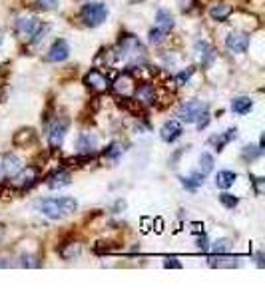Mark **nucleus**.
Segmentation results:
<instances>
[{"mask_svg":"<svg viewBox=\"0 0 265 299\" xmlns=\"http://www.w3.org/2000/svg\"><path fill=\"white\" fill-rule=\"evenodd\" d=\"M116 60H126L128 66H138L146 62V48L134 34H120L118 44L112 48Z\"/></svg>","mask_w":265,"mask_h":299,"instance_id":"f257e3e1","label":"nucleus"},{"mask_svg":"<svg viewBox=\"0 0 265 299\" xmlns=\"http://www.w3.org/2000/svg\"><path fill=\"white\" fill-rule=\"evenodd\" d=\"M36 207L50 220H62L76 211L78 202L74 198H46V200H40Z\"/></svg>","mask_w":265,"mask_h":299,"instance_id":"f03ea898","label":"nucleus"},{"mask_svg":"<svg viewBox=\"0 0 265 299\" xmlns=\"http://www.w3.org/2000/svg\"><path fill=\"white\" fill-rule=\"evenodd\" d=\"M78 16H80V20H82L84 26L96 28V26H100V24L106 22V18H108V8H106V4H102V2H88V4H84V6L80 8Z\"/></svg>","mask_w":265,"mask_h":299,"instance_id":"7ed1b4c3","label":"nucleus"},{"mask_svg":"<svg viewBox=\"0 0 265 299\" xmlns=\"http://www.w3.org/2000/svg\"><path fill=\"white\" fill-rule=\"evenodd\" d=\"M12 187L18 191H28L32 186L38 184L40 180V168L38 166H26V168H20V172L16 176H12Z\"/></svg>","mask_w":265,"mask_h":299,"instance_id":"20e7f679","label":"nucleus"},{"mask_svg":"<svg viewBox=\"0 0 265 299\" xmlns=\"http://www.w3.org/2000/svg\"><path fill=\"white\" fill-rule=\"evenodd\" d=\"M204 112H208V104H206V102L189 100V102H186V104L180 106L178 116H180L182 122H186V124H193V122H197V118H200Z\"/></svg>","mask_w":265,"mask_h":299,"instance_id":"39448f33","label":"nucleus"},{"mask_svg":"<svg viewBox=\"0 0 265 299\" xmlns=\"http://www.w3.org/2000/svg\"><path fill=\"white\" fill-rule=\"evenodd\" d=\"M132 98L140 102L142 106H153V104H158V90L151 82H138Z\"/></svg>","mask_w":265,"mask_h":299,"instance_id":"423d86ee","label":"nucleus"},{"mask_svg":"<svg viewBox=\"0 0 265 299\" xmlns=\"http://www.w3.org/2000/svg\"><path fill=\"white\" fill-rule=\"evenodd\" d=\"M84 86L90 92H94V94H102V92L110 90V78L106 74H102L100 70L92 68L84 76Z\"/></svg>","mask_w":265,"mask_h":299,"instance_id":"0eeeda50","label":"nucleus"},{"mask_svg":"<svg viewBox=\"0 0 265 299\" xmlns=\"http://www.w3.org/2000/svg\"><path fill=\"white\" fill-rule=\"evenodd\" d=\"M136 84H138V80L126 70V72H124L122 76H118L114 82H110V88L116 92V96L126 98V96H132V94H134Z\"/></svg>","mask_w":265,"mask_h":299,"instance_id":"6e6552de","label":"nucleus"},{"mask_svg":"<svg viewBox=\"0 0 265 299\" xmlns=\"http://www.w3.org/2000/svg\"><path fill=\"white\" fill-rule=\"evenodd\" d=\"M66 132H68V120L66 118H56L54 124L50 126V132H48V144H50V150H60L64 138H66Z\"/></svg>","mask_w":265,"mask_h":299,"instance_id":"1a4fd4ad","label":"nucleus"},{"mask_svg":"<svg viewBox=\"0 0 265 299\" xmlns=\"http://www.w3.org/2000/svg\"><path fill=\"white\" fill-rule=\"evenodd\" d=\"M226 48L235 54H244L249 48V34L246 32H229L226 36Z\"/></svg>","mask_w":265,"mask_h":299,"instance_id":"9d476101","label":"nucleus"},{"mask_svg":"<svg viewBox=\"0 0 265 299\" xmlns=\"http://www.w3.org/2000/svg\"><path fill=\"white\" fill-rule=\"evenodd\" d=\"M68 56H70V46H68V42H66L64 38H58L54 44L48 48L46 56H44V62H54V64H58V62L68 60Z\"/></svg>","mask_w":265,"mask_h":299,"instance_id":"9b49d317","label":"nucleus"},{"mask_svg":"<svg viewBox=\"0 0 265 299\" xmlns=\"http://www.w3.org/2000/svg\"><path fill=\"white\" fill-rule=\"evenodd\" d=\"M38 26H40V24H38V20H36V18H32V16H22V18L16 20L14 30H16L18 38H22V40H30V38L34 36V32H36Z\"/></svg>","mask_w":265,"mask_h":299,"instance_id":"f8f14e48","label":"nucleus"},{"mask_svg":"<svg viewBox=\"0 0 265 299\" xmlns=\"http://www.w3.org/2000/svg\"><path fill=\"white\" fill-rule=\"evenodd\" d=\"M182 134H184V126H182V122H178V120H168V122L162 126V130H160V138H162L164 142H168V144L175 142Z\"/></svg>","mask_w":265,"mask_h":299,"instance_id":"ddd939ff","label":"nucleus"},{"mask_svg":"<svg viewBox=\"0 0 265 299\" xmlns=\"http://www.w3.org/2000/svg\"><path fill=\"white\" fill-rule=\"evenodd\" d=\"M72 184V176L68 169H54L52 174L46 176V186L50 189H58V187H64V186H70Z\"/></svg>","mask_w":265,"mask_h":299,"instance_id":"4468645a","label":"nucleus"},{"mask_svg":"<svg viewBox=\"0 0 265 299\" xmlns=\"http://www.w3.org/2000/svg\"><path fill=\"white\" fill-rule=\"evenodd\" d=\"M58 253H60V258L66 260V262H72L76 260L78 255H80V242L70 238V240H64L60 245H58Z\"/></svg>","mask_w":265,"mask_h":299,"instance_id":"2eb2a0df","label":"nucleus"},{"mask_svg":"<svg viewBox=\"0 0 265 299\" xmlns=\"http://www.w3.org/2000/svg\"><path fill=\"white\" fill-rule=\"evenodd\" d=\"M0 162H2V174L8 176V178L16 176V174L20 172V168H22L20 158L14 156V154H4L2 158H0Z\"/></svg>","mask_w":265,"mask_h":299,"instance_id":"dca6fc26","label":"nucleus"},{"mask_svg":"<svg viewBox=\"0 0 265 299\" xmlns=\"http://www.w3.org/2000/svg\"><path fill=\"white\" fill-rule=\"evenodd\" d=\"M96 146H98V140L94 134H80L78 136V142H76L78 154H94Z\"/></svg>","mask_w":265,"mask_h":299,"instance_id":"f3484780","label":"nucleus"},{"mask_svg":"<svg viewBox=\"0 0 265 299\" xmlns=\"http://www.w3.org/2000/svg\"><path fill=\"white\" fill-rule=\"evenodd\" d=\"M235 138H237V128H227L224 134L211 136V138H209V144H213L215 152H222V150H224L231 140H235Z\"/></svg>","mask_w":265,"mask_h":299,"instance_id":"a211bd4d","label":"nucleus"},{"mask_svg":"<svg viewBox=\"0 0 265 299\" xmlns=\"http://www.w3.org/2000/svg\"><path fill=\"white\" fill-rule=\"evenodd\" d=\"M208 265L209 267H237L239 260L231 258V255H227V253H215L213 258L208 260Z\"/></svg>","mask_w":265,"mask_h":299,"instance_id":"6ab92c4d","label":"nucleus"},{"mask_svg":"<svg viewBox=\"0 0 265 299\" xmlns=\"http://www.w3.org/2000/svg\"><path fill=\"white\" fill-rule=\"evenodd\" d=\"M231 10L233 8L226 2H215V4L209 6V16H211V20H215V22H226L231 14Z\"/></svg>","mask_w":265,"mask_h":299,"instance_id":"aec40b11","label":"nucleus"},{"mask_svg":"<svg viewBox=\"0 0 265 299\" xmlns=\"http://www.w3.org/2000/svg\"><path fill=\"white\" fill-rule=\"evenodd\" d=\"M14 146H30L36 142V130L34 128H22V130H18L12 138Z\"/></svg>","mask_w":265,"mask_h":299,"instance_id":"412c9836","label":"nucleus"},{"mask_svg":"<svg viewBox=\"0 0 265 299\" xmlns=\"http://www.w3.org/2000/svg\"><path fill=\"white\" fill-rule=\"evenodd\" d=\"M122 154H124V148H122V144H110L104 152H102V162H108V164H118V160L122 158Z\"/></svg>","mask_w":265,"mask_h":299,"instance_id":"4be33fe9","label":"nucleus"},{"mask_svg":"<svg viewBox=\"0 0 265 299\" xmlns=\"http://www.w3.org/2000/svg\"><path fill=\"white\" fill-rule=\"evenodd\" d=\"M195 52H197V56H200V60H202V64H204V66H209V64L213 62V58H215V52H213V48L208 44L206 40L197 42V44H195Z\"/></svg>","mask_w":265,"mask_h":299,"instance_id":"5701e85b","label":"nucleus"},{"mask_svg":"<svg viewBox=\"0 0 265 299\" xmlns=\"http://www.w3.org/2000/svg\"><path fill=\"white\" fill-rule=\"evenodd\" d=\"M235 180H237L235 172H231V169H219L217 176H215V186L222 187V189H227L235 184Z\"/></svg>","mask_w":265,"mask_h":299,"instance_id":"b1692460","label":"nucleus"},{"mask_svg":"<svg viewBox=\"0 0 265 299\" xmlns=\"http://www.w3.org/2000/svg\"><path fill=\"white\" fill-rule=\"evenodd\" d=\"M251 108H253V100L247 98V96H239V98H233V100H231V110H233V114L244 116V114H247Z\"/></svg>","mask_w":265,"mask_h":299,"instance_id":"393cba45","label":"nucleus"},{"mask_svg":"<svg viewBox=\"0 0 265 299\" xmlns=\"http://www.w3.org/2000/svg\"><path fill=\"white\" fill-rule=\"evenodd\" d=\"M156 22H158V28H162V30L170 32V30L173 28V16H171V12H170V10L160 8V10L156 12Z\"/></svg>","mask_w":265,"mask_h":299,"instance_id":"a878e982","label":"nucleus"},{"mask_svg":"<svg viewBox=\"0 0 265 299\" xmlns=\"http://www.w3.org/2000/svg\"><path fill=\"white\" fill-rule=\"evenodd\" d=\"M204 174L202 172H193L189 178H184V176H180V182H182V186L186 187V189H197V187H200V186H204Z\"/></svg>","mask_w":265,"mask_h":299,"instance_id":"bb28decb","label":"nucleus"},{"mask_svg":"<svg viewBox=\"0 0 265 299\" xmlns=\"http://www.w3.org/2000/svg\"><path fill=\"white\" fill-rule=\"evenodd\" d=\"M26 6L46 12V10H54L58 6V0H26Z\"/></svg>","mask_w":265,"mask_h":299,"instance_id":"cd10ccee","label":"nucleus"},{"mask_svg":"<svg viewBox=\"0 0 265 299\" xmlns=\"http://www.w3.org/2000/svg\"><path fill=\"white\" fill-rule=\"evenodd\" d=\"M213 156L211 154H208V152H204L202 156H200V172L204 174V176H208L209 172H213Z\"/></svg>","mask_w":265,"mask_h":299,"instance_id":"c85d7f7f","label":"nucleus"},{"mask_svg":"<svg viewBox=\"0 0 265 299\" xmlns=\"http://www.w3.org/2000/svg\"><path fill=\"white\" fill-rule=\"evenodd\" d=\"M259 156H261V150H259L257 146H246L244 150H241V158L247 160V162H253V160H257Z\"/></svg>","mask_w":265,"mask_h":299,"instance_id":"c756f323","label":"nucleus"},{"mask_svg":"<svg viewBox=\"0 0 265 299\" xmlns=\"http://www.w3.org/2000/svg\"><path fill=\"white\" fill-rule=\"evenodd\" d=\"M166 30H162V28H151L150 32H148V38H150V42H151V44H162V42L166 40Z\"/></svg>","mask_w":265,"mask_h":299,"instance_id":"7c9ffc66","label":"nucleus"},{"mask_svg":"<svg viewBox=\"0 0 265 299\" xmlns=\"http://www.w3.org/2000/svg\"><path fill=\"white\" fill-rule=\"evenodd\" d=\"M229 247H231V242H229L227 238L215 240V242L211 243V249H213V253H227V251H229Z\"/></svg>","mask_w":265,"mask_h":299,"instance_id":"2f4dec72","label":"nucleus"},{"mask_svg":"<svg viewBox=\"0 0 265 299\" xmlns=\"http://www.w3.org/2000/svg\"><path fill=\"white\" fill-rule=\"evenodd\" d=\"M219 202H222V206H224V207H227V209H233V207L239 204V198H235V196L227 194V191H224V194L219 196Z\"/></svg>","mask_w":265,"mask_h":299,"instance_id":"473e14b6","label":"nucleus"},{"mask_svg":"<svg viewBox=\"0 0 265 299\" xmlns=\"http://www.w3.org/2000/svg\"><path fill=\"white\" fill-rule=\"evenodd\" d=\"M48 32H50V26H48V24H42V26L36 28V32H34V36H32L30 40L34 42V44H40V42H42L44 38H46Z\"/></svg>","mask_w":265,"mask_h":299,"instance_id":"72a5a7b5","label":"nucleus"},{"mask_svg":"<svg viewBox=\"0 0 265 299\" xmlns=\"http://www.w3.org/2000/svg\"><path fill=\"white\" fill-rule=\"evenodd\" d=\"M193 72H195V68H193V66H189L188 70H184V72H180V74H175L173 82H178L180 86H182V84H188V82H189V78L193 76Z\"/></svg>","mask_w":265,"mask_h":299,"instance_id":"f704fd0d","label":"nucleus"},{"mask_svg":"<svg viewBox=\"0 0 265 299\" xmlns=\"http://www.w3.org/2000/svg\"><path fill=\"white\" fill-rule=\"evenodd\" d=\"M195 124H197V130L202 132L204 128H208V124H209V114H208V112H204L200 118H197V122H195Z\"/></svg>","mask_w":265,"mask_h":299,"instance_id":"c9c22d12","label":"nucleus"},{"mask_svg":"<svg viewBox=\"0 0 265 299\" xmlns=\"http://www.w3.org/2000/svg\"><path fill=\"white\" fill-rule=\"evenodd\" d=\"M32 260H34L32 255H22V258H20V265L22 267H36L38 262H32Z\"/></svg>","mask_w":265,"mask_h":299,"instance_id":"e433bc0d","label":"nucleus"},{"mask_svg":"<svg viewBox=\"0 0 265 299\" xmlns=\"http://www.w3.org/2000/svg\"><path fill=\"white\" fill-rule=\"evenodd\" d=\"M164 267H171V269H182V263L180 262H175V258H168L164 262Z\"/></svg>","mask_w":265,"mask_h":299,"instance_id":"4c0bfd02","label":"nucleus"},{"mask_svg":"<svg viewBox=\"0 0 265 299\" xmlns=\"http://www.w3.org/2000/svg\"><path fill=\"white\" fill-rule=\"evenodd\" d=\"M197 247H200L202 251H208V247H209V245H208V238L204 236V233H202V238L197 240Z\"/></svg>","mask_w":265,"mask_h":299,"instance_id":"58836bf2","label":"nucleus"},{"mask_svg":"<svg viewBox=\"0 0 265 299\" xmlns=\"http://www.w3.org/2000/svg\"><path fill=\"white\" fill-rule=\"evenodd\" d=\"M253 184H255V194H261V184H263V178H253Z\"/></svg>","mask_w":265,"mask_h":299,"instance_id":"ea45409f","label":"nucleus"},{"mask_svg":"<svg viewBox=\"0 0 265 299\" xmlns=\"http://www.w3.org/2000/svg\"><path fill=\"white\" fill-rule=\"evenodd\" d=\"M255 258H257V265H259V267H263V253L259 251V253L255 255Z\"/></svg>","mask_w":265,"mask_h":299,"instance_id":"a19ab883","label":"nucleus"},{"mask_svg":"<svg viewBox=\"0 0 265 299\" xmlns=\"http://www.w3.org/2000/svg\"><path fill=\"white\" fill-rule=\"evenodd\" d=\"M2 40H4V36H2V30H0V44H2Z\"/></svg>","mask_w":265,"mask_h":299,"instance_id":"79ce46f5","label":"nucleus"},{"mask_svg":"<svg viewBox=\"0 0 265 299\" xmlns=\"http://www.w3.org/2000/svg\"><path fill=\"white\" fill-rule=\"evenodd\" d=\"M4 74V70H2V66H0V76H2Z\"/></svg>","mask_w":265,"mask_h":299,"instance_id":"37998d69","label":"nucleus"}]
</instances>
